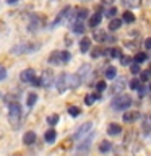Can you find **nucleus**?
I'll return each instance as SVG.
<instances>
[{
  "label": "nucleus",
  "mask_w": 151,
  "mask_h": 156,
  "mask_svg": "<svg viewBox=\"0 0 151 156\" xmlns=\"http://www.w3.org/2000/svg\"><path fill=\"white\" fill-rule=\"evenodd\" d=\"M112 148V145L109 143V141H102V143L99 145V151H102V153H106V151H109Z\"/></svg>",
  "instance_id": "nucleus-29"
},
{
  "label": "nucleus",
  "mask_w": 151,
  "mask_h": 156,
  "mask_svg": "<svg viewBox=\"0 0 151 156\" xmlns=\"http://www.w3.org/2000/svg\"><path fill=\"white\" fill-rule=\"evenodd\" d=\"M138 91H140V98H143V96H145V91H146V90H145L143 86H140V88H138Z\"/></svg>",
  "instance_id": "nucleus-44"
},
{
  "label": "nucleus",
  "mask_w": 151,
  "mask_h": 156,
  "mask_svg": "<svg viewBox=\"0 0 151 156\" xmlns=\"http://www.w3.org/2000/svg\"><path fill=\"white\" fill-rule=\"evenodd\" d=\"M107 2H114V0H107Z\"/></svg>",
  "instance_id": "nucleus-48"
},
{
  "label": "nucleus",
  "mask_w": 151,
  "mask_h": 156,
  "mask_svg": "<svg viewBox=\"0 0 151 156\" xmlns=\"http://www.w3.org/2000/svg\"><path fill=\"white\" fill-rule=\"evenodd\" d=\"M93 37H94V41L102 42V41H106V39H107V34H106V31H102V29H96L94 34H93Z\"/></svg>",
  "instance_id": "nucleus-16"
},
{
  "label": "nucleus",
  "mask_w": 151,
  "mask_h": 156,
  "mask_svg": "<svg viewBox=\"0 0 151 156\" xmlns=\"http://www.w3.org/2000/svg\"><path fill=\"white\" fill-rule=\"evenodd\" d=\"M31 83H33L34 86H39V85H41V80H39V78H34V80H33Z\"/></svg>",
  "instance_id": "nucleus-43"
},
{
  "label": "nucleus",
  "mask_w": 151,
  "mask_h": 156,
  "mask_svg": "<svg viewBox=\"0 0 151 156\" xmlns=\"http://www.w3.org/2000/svg\"><path fill=\"white\" fill-rule=\"evenodd\" d=\"M101 20H102V15L101 13H94L91 16V20H90V26H99V23H101Z\"/></svg>",
  "instance_id": "nucleus-19"
},
{
  "label": "nucleus",
  "mask_w": 151,
  "mask_h": 156,
  "mask_svg": "<svg viewBox=\"0 0 151 156\" xmlns=\"http://www.w3.org/2000/svg\"><path fill=\"white\" fill-rule=\"evenodd\" d=\"M115 75H117L115 67H107V68H106V78H109V80H114Z\"/></svg>",
  "instance_id": "nucleus-24"
},
{
  "label": "nucleus",
  "mask_w": 151,
  "mask_h": 156,
  "mask_svg": "<svg viewBox=\"0 0 151 156\" xmlns=\"http://www.w3.org/2000/svg\"><path fill=\"white\" fill-rule=\"evenodd\" d=\"M39 49V44H31V42H19L16 46L12 47V54L15 55H21V54H28V52H34Z\"/></svg>",
  "instance_id": "nucleus-2"
},
{
  "label": "nucleus",
  "mask_w": 151,
  "mask_h": 156,
  "mask_svg": "<svg viewBox=\"0 0 151 156\" xmlns=\"http://www.w3.org/2000/svg\"><path fill=\"white\" fill-rule=\"evenodd\" d=\"M34 141H36V133H34V132H26V133L23 135V143L24 145H33Z\"/></svg>",
  "instance_id": "nucleus-14"
},
{
  "label": "nucleus",
  "mask_w": 151,
  "mask_h": 156,
  "mask_svg": "<svg viewBox=\"0 0 151 156\" xmlns=\"http://www.w3.org/2000/svg\"><path fill=\"white\" fill-rule=\"evenodd\" d=\"M91 129H93V124L91 122H85L80 129L76 130V133H75V138L76 140H80V138H83L85 135H88V133H91Z\"/></svg>",
  "instance_id": "nucleus-7"
},
{
  "label": "nucleus",
  "mask_w": 151,
  "mask_h": 156,
  "mask_svg": "<svg viewBox=\"0 0 151 156\" xmlns=\"http://www.w3.org/2000/svg\"><path fill=\"white\" fill-rule=\"evenodd\" d=\"M88 13H90V12H88L86 8H83V10H80V12H78V20H81V21H83V20H85V18L88 16Z\"/></svg>",
  "instance_id": "nucleus-35"
},
{
  "label": "nucleus",
  "mask_w": 151,
  "mask_h": 156,
  "mask_svg": "<svg viewBox=\"0 0 151 156\" xmlns=\"http://www.w3.org/2000/svg\"><path fill=\"white\" fill-rule=\"evenodd\" d=\"M141 80H149V72H141Z\"/></svg>",
  "instance_id": "nucleus-41"
},
{
  "label": "nucleus",
  "mask_w": 151,
  "mask_h": 156,
  "mask_svg": "<svg viewBox=\"0 0 151 156\" xmlns=\"http://www.w3.org/2000/svg\"><path fill=\"white\" fill-rule=\"evenodd\" d=\"M42 24V21L39 20L37 16H33L31 18V21H29V26H28V31H31V33H36L37 29H39V26Z\"/></svg>",
  "instance_id": "nucleus-12"
},
{
  "label": "nucleus",
  "mask_w": 151,
  "mask_h": 156,
  "mask_svg": "<svg viewBox=\"0 0 151 156\" xmlns=\"http://www.w3.org/2000/svg\"><path fill=\"white\" fill-rule=\"evenodd\" d=\"M88 72H90V65H86V63H85V65H83V67L80 68V70L76 72V76L80 78L81 81H83V78L86 76V73H88Z\"/></svg>",
  "instance_id": "nucleus-23"
},
{
  "label": "nucleus",
  "mask_w": 151,
  "mask_h": 156,
  "mask_svg": "<svg viewBox=\"0 0 151 156\" xmlns=\"http://www.w3.org/2000/svg\"><path fill=\"white\" fill-rule=\"evenodd\" d=\"M99 55H101V51H99V49H94V51L91 52V57H93V58H94V57H99Z\"/></svg>",
  "instance_id": "nucleus-42"
},
{
  "label": "nucleus",
  "mask_w": 151,
  "mask_h": 156,
  "mask_svg": "<svg viewBox=\"0 0 151 156\" xmlns=\"http://www.w3.org/2000/svg\"><path fill=\"white\" fill-rule=\"evenodd\" d=\"M124 88H125V80L124 78H120V80H115L114 81V85H112V93H117V94H119L120 91H124Z\"/></svg>",
  "instance_id": "nucleus-13"
},
{
  "label": "nucleus",
  "mask_w": 151,
  "mask_h": 156,
  "mask_svg": "<svg viewBox=\"0 0 151 156\" xmlns=\"http://www.w3.org/2000/svg\"><path fill=\"white\" fill-rule=\"evenodd\" d=\"M47 122H49L51 125H55L57 122H58V115H57V114H52V115H49V117H47Z\"/></svg>",
  "instance_id": "nucleus-33"
},
{
  "label": "nucleus",
  "mask_w": 151,
  "mask_h": 156,
  "mask_svg": "<svg viewBox=\"0 0 151 156\" xmlns=\"http://www.w3.org/2000/svg\"><path fill=\"white\" fill-rule=\"evenodd\" d=\"M130 88H132V90H138V88H140V81L136 80V78H135V80H132L130 81Z\"/></svg>",
  "instance_id": "nucleus-36"
},
{
  "label": "nucleus",
  "mask_w": 151,
  "mask_h": 156,
  "mask_svg": "<svg viewBox=\"0 0 151 156\" xmlns=\"http://www.w3.org/2000/svg\"><path fill=\"white\" fill-rule=\"evenodd\" d=\"M122 20H124L125 23H133V21H135V15L130 13V12H125V13H124V18H122Z\"/></svg>",
  "instance_id": "nucleus-27"
},
{
  "label": "nucleus",
  "mask_w": 151,
  "mask_h": 156,
  "mask_svg": "<svg viewBox=\"0 0 151 156\" xmlns=\"http://www.w3.org/2000/svg\"><path fill=\"white\" fill-rule=\"evenodd\" d=\"M96 90H97V91H104V90H106V81H99V83H97V85H96Z\"/></svg>",
  "instance_id": "nucleus-39"
},
{
  "label": "nucleus",
  "mask_w": 151,
  "mask_h": 156,
  "mask_svg": "<svg viewBox=\"0 0 151 156\" xmlns=\"http://www.w3.org/2000/svg\"><path fill=\"white\" fill-rule=\"evenodd\" d=\"M55 81V88L58 93H65L67 91V73H60V75L57 76Z\"/></svg>",
  "instance_id": "nucleus-6"
},
{
  "label": "nucleus",
  "mask_w": 151,
  "mask_h": 156,
  "mask_svg": "<svg viewBox=\"0 0 151 156\" xmlns=\"http://www.w3.org/2000/svg\"><path fill=\"white\" fill-rule=\"evenodd\" d=\"M93 138H94V135L93 133H90V136L85 140V141H81V145H78V153H81V154H85L88 150H90V146H91V141H93Z\"/></svg>",
  "instance_id": "nucleus-10"
},
{
  "label": "nucleus",
  "mask_w": 151,
  "mask_h": 156,
  "mask_svg": "<svg viewBox=\"0 0 151 156\" xmlns=\"http://www.w3.org/2000/svg\"><path fill=\"white\" fill-rule=\"evenodd\" d=\"M5 78H7V70H5L3 65H0V81L5 80Z\"/></svg>",
  "instance_id": "nucleus-37"
},
{
  "label": "nucleus",
  "mask_w": 151,
  "mask_h": 156,
  "mask_svg": "<svg viewBox=\"0 0 151 156\" xmlns=\"http://www.w3.org/2000/svg\"><path fill=\"white\" fill-rule=\"evenodd\" d=\"M90 47H91V39L90 37H83L80 41V51L81 52H88Z\"/></svg>",
  "instance_id": "nucleus-17"
},
{
  "label": "nucleus",
  "mask_w": 151,
  "mask_h": 156,
  "mask_svg": "<svg viewBox=\"0 0 151 156\" xmlns=\"http://www.w3.org/2000/svg\"><path fill=\"white\" fill-rule=\"evenodd\" d=\"M112 109H115V111H125V109H128V107L132 106V98L128 94H117L114 99H112Z\"/></svg>",
  "instance_id": "nucleus-1"
},
{
  "label": "nucleus",
  "mask_w": 151,
  "mask_h": 156,
  "mask_svg": "<svg viewBox=\"0 0 151 156\" xmlns=\"http://www.w3.org/2000/svg\"><path fill=\"white\" fill-rule=\"evenodd\" d=\"M125 5L133 7V8H138L140 5H141V0H125Z\"/></svg>",
  "instance_id": "nucleus-30"
},
{
  "label": "nucleus",
  "mask_w": 151,
  "mask_h": 156,
  "mask_svg": "<svg viewBox=\"0 0 151 156\" xmlns=\"http://www.w3.org/2000/svg\"><path fill=\"white\" fill-rule=\"evenodd\" d=\"M130 72L133 73V75H136V73H140V65H136V63H133V65L130 67Z\"/></svg>",
  "instance_id": "nucleus-38"
},
{
  "label": "nucleus",
  "mask_w": 151,
  "mask_h": 156,
  "mask_svg": "<svg viewBox=\"0 0 151 156\" xmlns=\"http://www.w3.org/2000/svg\"><path fill=\"white\" fill-rule=\"evenodd\" d=\"M8 117H10V124L12 125H18L21 120V107L18 102H12L8 106Z\"/></svg>",
  "instance_id": "nucleus-3"
},
{
  "label": "nucleus",
  "mask_w": 151,
  "mask_h": 156,
  "mask_svg": "<svg viewBox=\"0 0 151 156\" xmlns=\"http://www.w3.org/2000/svg\"><path fill=\"white\" fill-rule=\"evenodd\" d=\"M145 47L146 49H151V39H146V41H145Z\"/></svg>",
  "instance_id": "nucleus-45"
},
{
  "label": "nucleus",
  "mask_w": 151,
  "mask_h": 156,
  "mask_svg": "<svg viewBox=\"0 0 151 156\" xmlns=\"http://www.w3.org/2000/svg\"><path fill=\"white\" fill-rule=\"evenodd\" d=\"M19 0H7V3H10V5H13V3H18Z\"/></svg>",
  "instance_id": "nucleus-46"
},
{
  "label": "nucleus",
  "mask_w": 151,
  "mask_h": 156,
  "mask_svg": "<svg viewBox=\"0 0 151 156\" xmlns=\"http://www.w3.org/2000/svg\"><path fill=\"white\" fill-rule=\"evenodd\" d=\"M39 80H41V85H42L44 88H51L55 78H54V73H52V70H44Z\"/></svg>",
  "instance_id": "nucleus-5"
},
{
  "label": "nucleus",
  "mask_w": 151,
  "mask_h": 156,
  "mask_svg": "<svg viewBox=\"0 0 151 156\" xmlns=\"http://www.w3.org/2000/svg\"><path fill=\"white\" fill-rule=\"evenodd\" d=\"M107 52H109V57H115V58L120 57V51H119V49H109V51H106V54Z\"/></svg>",
  "instance_id": "nucleus-32"
},
{
  "label": "nucleus",
  "mask_w": 151,
  "mask_h": 156,
  "mask_svg": "<svg viewBox=\"0 0 151 156\" xmlns=\"http://www.w3.org/2000/svg\"><path fill=\"white\" fill-rule=\"evenodd\" d=\"M145 60H146V54L145 52H138L135 55V62L136 63H141V62H145Z\"/></svg>",
  "instance_id": "nucleus-31"
},
{
  "label": "nucleus",
  "mask_w": 151,
  "mask_h": 156,
  "mask_svg": "<svg viewBox=\"0 0 151 156\" xmlns=\"http://www.w3.org/2000/svg\"><path fill=\"white\" fill-rule=\"evenodd\" d=\"M73 31H75V33H78V34L85 31V24H83V21H81V20H78V21H76L75 24H73Z\"/></svg>",
  "instance_id": "nucleus-26"
},
{
  "label": "nucleus",
  "mask_w": 151,
  "mask_h": 156,
  "mask_svg": "<svg viewBox=\"0 0 151 156\" xmlns=\"http://www.w3.org/2000/svg\"><path fill=\"white\" fill-rule=\"evenodd\" d=\"M138 112H125L124 114V122H127V124H132V122H135L136 119H138Z\"/></svg>",
  "instance_id": "nucleus-15"
},
{
  "label": "nucleus",
  "mask_w": 151,
  "mask_h": 156,
  "mask_svg": "<svg viewBox=\"0 0 151 156\" xmlns=\"http://www.w3.org/2000/svg\"><path fill=\"white\" fill-rule=\"evenodd\" d=\"M36 101H37V94H36V93H29L28 98H26V104H28V107H33L34 104H36Z\"/></svg>",
  "instance_id": "nucleus-21"
},
{
  "label": "nucleus",
  "mask_w": 151,
  "mask_h": 156,
  "mask_svg": "<svg viewBox=\"0 0 151 156\" xmlns=\"http://www.w3.org/2000/svg\"><path fill=\"white\" fill-rule=\"evenodd\" d=\"M44 138H46L47 143H52V141H55V138H57L55 130H47V132H46V135H44Z\"/></svg>",
  "instance_id": "nucleus-20"
},
{
  "label": "nucleus",
  "mask_w": 151,
  "mask_h": 156,
  "mask_svg": "<svg viewBox=\"0 0 151 156\" xmlns=\"http://www.w3.org/2000/svg\"><path fill=\"white\" fill-rule=\"evenodd\" d=\"M68 114H70L72 117H78L81 114V111H80V107H76V106H68Z\"/></svg>",
  "instance_id": "nucleus-25"
},
{
  "label": "nucleus",
  "mask_w": 151,
  "mask_h": 156,
  "mask_svg": "<svg viewBox=\"0 0 151 156\" xmlns=\"http://www.w3.org/2000/svg\"><path fill=\"white\" fill-rule=\"evenodd\" d=\"M96 99H99V96H97V94H88V96L85 98V102H86L88 106H91Z\"/></svg>",
  "instance_id": "nucleus-28"
},
{
  "label": "nucleus",
  "mask_w": 151,
  "mask_h": 156,
  "mask_svg": "<svg viewBox=\"0 0 151 156\" xmlns=\"http://www.w3.org/2000/svg\"><path fill=\"white\" fill-rule=\"evenodd\" d=\"M122 130V127L119 124H109V127H107V133L109 135H119Z\"/></svg>",
  "instance_id": "nucleus-18"
},
{
  "label": "nucleus",
  "mask_w": 151,
  "mask_h": 156,
  "mask_svg": "<svg viewBox=\"0 0 151 156\" xmlns=\"http://www.w3.org/2000/svg\"><path fill=\"white\" fill-rule=\"evenodd\" d=\"M119 58H120V63H122V65H130V63H132V57H127V55H120Z\"/></svg>",
  "instance_id": "nucleus-34"
},
{
  "label": "nucleus",
  "mask_w": 151,
  "mask_h": 156,
  "mask_svg": "<svg viewBox=\"0 0 151 156\" xmlns=\"http://www.w3.org/2000/svg\"><path fill=\"white\" fill-rule=\"evenodd\" d=\"M115 13H117V8H114V7H112V8H111V10H109V12H107L106 15H107L109 18H114V16H115Z\"/></svg>",
  "instance_id": "nucleus-40"
},
{
  "label": "nucleus",
  "mask_w": 151,
  "mask_h": 156,
  "mask_svg": "<svg viewBox=\"0 0 151 156\" xmlns=\"http://www.w3.org/2000/svg\"><path fill=\"white\" fill-rule=\"evenodd\" d=\"M120 26H122V20H119V18L111 20V23H109V29H111V31H115V29H119Z\"/></svg>",
  "instance_id": "nucleus-22"
},
{
  "label": "nucleus",
  "mask_w": 151,
  "mask_h": 156,
  "mask_svg": "<svg viewBox=\"0 0 151 156\" xmlns=\"http://www.w3.org/2000/svg\"><path fill=\"white\" fill-rule=\"evenodd\" d=\"M70 60V52H65V51H55L49 55V62L52 65H62Z\"/></svg>",
  "instance_id": "nucleus-4"
},
{
  "label": "nucleus",
  "mask_w": 151,
  "mask_h": 156,
  "mask_svg": "<svg viewBox=\"0 0 151 156\" xmlns=\"http://www.w3.org/2000/svg\"><path fill=\"white\" fill-rule=\"evenodd\" d=\"M149 91H151V83H149Z\"/></svg>",
  "instance_id": "nucleus-47"
},
{
  "label": "nucleus",
  "mask_w": 151,
  "mask_h": 156,
  "mask_svg": "<svg viewBox=\"0 0 151 156\" xmlns=\"http://www.w3.org/2000/svg\"><path fill=\"white\" fill-rule=\"evenodd\" d=\"M19 78H21L23 83H31L34 78H36V75H34L33 68H26V70H23L21 73H19Z\"/></svg>",
  "instance_id": "nucleus-9"
},
{
  "label": "nucleus",
  "mask_w": 151,
  "mask_h": 156,
  "mask_svg": "<svg viewBox=\"0 0 151 156\" xmlns=\"http://www.w3.org/2000/svg\"><path fill=\"white\" fill-rule=\"evenodd\" d=\"M80 83H81V80L76 76V73H75V75H67V88L75 90V88L80 86Z\"/></svg>",
  "instance_id": "nucleus-11"
},
{
  "label": "nucleus",
  "mask_w": 151,
  "mask_h": 156,
  "mask_svg": "<svg viewBox=\"0 0 151 156\" xmlns=\"http://www.w3.org/2000/svg\"><path fill=\"white\" fill-rule=\"evenodd\" d=\"M70 12H72V8H70V7L63 8L62 12L57 15V18L54 20V21H52V26H58V24H60V23L63 21V20H67L68 16H70Z\"/></svg>",
  "instance_id": "nucleus-8"
}]
</instances>
